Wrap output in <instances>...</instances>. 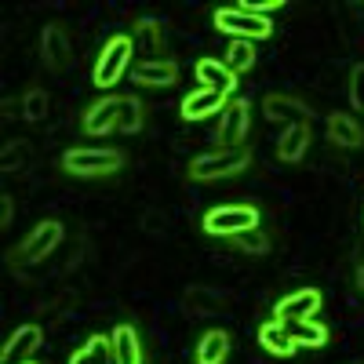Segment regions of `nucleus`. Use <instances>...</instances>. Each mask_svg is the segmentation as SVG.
<instances>
[{
    "label": "nucleus",
    "instance_id": "obj_1",
    "mask_svg": "<svg viewBox=\"0 0 364 364\" xmlns=\"http://www.w3.org/2000/svg\"><path fill=\"white\" fill-rule=\"evenodd\" d=\"M132 55H135V37L128 33H117L102 44L99 58H95V73H91V80H95V87H113L120 77L128 73L132 66Z\"/></svg>",
    "mask_w": 364,
    "mask_h": 364
},
{
    "label": "nucleus",
    "instance_id": "obj_2",
    "mask_svg": "<svg viewBox=\"0 0 364 364\" xmlns=\"http://www.w3.org/2000/svg\"><path fill=\"white\" fill-rule=\"evenodd\" d=\"M215 29L219 33H230L233 41H266L273 33V22L266 15H252L240 4H230V8H219L215 11Z\"/></svg>",
    "mask_w": 364,
    "mask_h": 364
},
{
    "label": "nucleus",
    "instance_id": "obj_3",
    "mask_svg": "<svg viewBox=\"0 0 364 364\" xmlns=\"http://www.w3.org/2000/svg\"><path fill=\"white\" fill-rule=\"evenodd\" d=\"M259 230V211L252 204H219L204 215V233L211 237H240Z\"/></svg>",
    "mask_w": 364,
    "mask_h": 364
},
{
    "label": "nucleus",
    "instance_id": "obj_4",
    "mask_svg": "<svg viewBox=\"0 0 364 364\" xmlns=\"http://www.w3.org/2000/svg\"><path fill=\"white\" fill-rule=\"evenodd\" d=\"M248 149H211L190 161V178L197 182H215V178H230L237 171L248 168Z\"/></svg>",
    "mask_w": 364,
    "mask_h": 364
},
{
    "label": "nucleus",
    "instance_id": "obj_5",
    "mask_svg": "<svg viewBox=\"0 0 364 364\" xmlns=\"http://www.w3.org/2000/svg\"><path fill=\"white\" fill-rule=\"evenodd\" d=\"M124 157L117 149H91V146H77V149H66L63 157V168L70 175H80V178H91V175H113L120 171Z\"/></svg>",
    "mask_w": 364,
    "mask_h": 364
},
{
    "label": "nucleus",
    "instance_id": "obj_6",
    "mask_svg": "<svg viewBox=\"0 0 364 364\" xmlns=\"http://www.w3.org/2000/svg\"><path fill=\"white\" fill-rule=\"evenodd\" d=\"M58 245H63V223L44 219L41 226H33V233L22 240V248L11 255V262H18V266H26V262H41V259L51 255Z\"/></svg>",
    "mask_w": 364,
    "mask_h": 364
},
{
    "label": "nucleus",
    "instance_id": "obj_7",
    "mask_svg": "<svg viewBox=\"0 0 364 364\" xmlns=\"http://www.w3.org/2000/svg\"><path fill=\"white\" fill-rule=\"evenodd\" d=\"M248 128H252V109H248V102H245V99L230 102V106L219 113V132H215L219 149H240V142L248 139Z\"/></svg>",
    "mask_w": 364,
    "mask_h": 364
},
{
    "label": "nucleus",
    "instance_id": "obj_8",
    "mask_svg": "<svg viewBox=\"0 0 364 364\" xmlns=\"http://www.w3.org/2000/svg\"><path fill=\"white\" fill-rule=\"evenodd\" d=\"M317 310H321V291L317 288H299L273 306V317L284 321V324H295V321H314Z\"/></svg>",
    "mask_w": 364,
    "mask_h": 364
},
{
    "label": "nucleus",
    "instance_id": "obj_9",
    "mask_svg": "<svg viewBox=\"0 0 364 364\" xmlns=\"http://www.w3.org/2000/svg\"><path fill=\"white\" fill-rule=\"evenodd\" d=\"M41 58H44V66L55 70V73H63L70 66L73 48H70V37H66L63 26H44V33H41Z\"/></svg>",
    "mask_w": 364,
    "mask_h": 364
},
{
    "label": "nucleus",
    "instance_id": "obj_10",
    "mask_svg": "<svg viewBox=\"0 0 364 364\" xmlns=\"http://www.w3.org/2000/svg\"><path fill=\"white\" fill-rule=\"evenodd\" d=\"M41 343H44V336H41V328H37V324H22V328H15V336L4 343L0 364H26L29 357L41 350Z\"/></svg>",
    "mask_w": 364,
    "mask_h": 364
},
{
    "label": "nucleus",
    "instance_id": "obj_11",
    "mask_svg": "<svg viewBox=\"0 0 364 364\" xmlns=\"http://www.w3.org/2000/svg\"><path fill=\"white\" fill-rule=\"evenodd\" d=\"M262 109H266L269 120H277V124H284V128L310 124V109L302 106V102H295V99H288V95H266L262 99Z\"/></svg>",
    "mask_w": 364,
    "mask_h": 364
},
{
    "label": "nucleus",
    "instance_id": "obj_12",
    "mask_svg": "<svg viewBox=\"0 0 364 364\" xmlns=\"http://www.w3.org/2000/svg\"><path fill=\"white\" fill-rule=\"evenodd\" d=\"M197 80H200V87L223 91L226 99L237 91V73L226 63H219V58H200V63H197Z\"/></svg>",
    "mask_w": 364,
    "mask_h": 364
},
{
    "label": "nucleus",
    "instance_id": "obj_13",
    "mask_svg": "<svg viewBox=\"0 0 364 364\" xmlns=\"http://www.w3.org/2000/svg\"><path fill=\"white\" fill-rule=\"evenodd\" d=\"M259 343H262V350L266 353H273V357H291L295 350H299V343H295V336H291V328L284 324V321H266L262 328H259Z\"/></svg>",
    "mask_w": 364,
    "mask_h": 364
},
{
    "label": "nucleus",
    "instance_id": "obj_14",
    "mask_svg": "<svg viewBox=\"0 0 364 364\" xmlns=\"http://www.w3.org/2000/svg\"><path fill=\"white\" fill-rule=\"evenodd\" d=\"M226 106H230V102H226L223 91L200 87V91H190V95L182 99V117H186V120H204V117L219 113V109H226Z\"/></svg>",
    "mask_w": 364,
    "mask_h": 364
},
{
    "label": "nucleus",
    "instance_id": "obj_15",
    "mask_svg": "<svg viewBox=\"0 0 364 364\" xmlns=\"http://www.w3.org/2000/svg\"><path fill=\"white\" fill-rule=\"evenodd\" d=\"M132 77L146 87H168L178 80V66L171 63V58H146V63H139L132 70Z\"/></svg>",
    "mask_w": 364,
    "mask_h": 364
},
{
    "label": "nucleus",
    "instance_id": "obj_16",
    "mask_svg": "<svg viewBox=\"0 0 364 364\" xmlns=\"http://www.w3.org/2000/svg\"><path fill=\"white\" fill-rule=\"evenodd\" d=\"M117 120H120V99H102L84 113V132L87 135H109V132H117Z\"/></svg>",
    "mask_w": 364,
    "mask_h": 364
},
{
    "label": "nucleus",
    "instance_id": "obj_17",
    "mask_svg": "<svg viewBox=\"0 0 364 364\" xmlns=\"http://www.w3.org/2000/svg\"><path fill=\"white\" fill-rule=\"evenodd\" d=\"M310 149V124H295V128H284L281 139H277V157L284 164H299Z\"/></svg>",
    "mask_w": 364,
    "mask_h": 364
},
{
    "label": "nucleus",
    "instance_id": "obj_18",
    "mask_svg": "<svg viewBox=\"0 0 364 364\" xmlns=\"http://www.w3.org/2000/svg\"><path fill=\"white\" fill-rule=\"evenodd\" d=\"M109 339H113V360H117V364H142L139 331H135L132 324H117Z\"/></svg>",
    "mask_w": 364,
    "mask_h": 364
},
{
    "label": "nucleus",
    "instance_id": "obj_19",
    "mask_svg": "<svg viewBox=\"0 0 364 364\" xmlns=\"http://www.w3.org/2000/svg\"><path fill=\"white\" fill-rule=\"evenodd\" d=\"M328 139L336 146L357 149V146H364V128L357 124L353 117H346V113H331L328 117Z\"/></svg>",
    "mask_w": 364,
    "mask_h": 364
},
{
    "label": "nucleus",
    "instance_id": "obj_20",
    "mask_svg": "<svg viewBox=\"0 0 364 364\" xmlns=\"http://www.w3.org/2000/svg\"><path fill=\"white\" fill-rule=\"evenodd\" d=\"M197 364H223L226 357H230V336L223 328H211V331H204L200 336V343H197Z\"/></svg>",
    "mask_w": 364,
    "mask_h": 364
},
{
    "label": "nucleus",
    "instance_id": "obj_21",
    "mask_svg": "<svg viewBox=\"0 0 364 364\" xmlns=\"http://www.w3.org/2000/svg\"><path fill=\"white\" fill-rule=\"evenodd\" d=\"M135 48L157 55L164 48V26L157 18H139V26H135Z\"/></svg>",
    "mask_w": 364,
    "mask_h": 364
},
{
    "label": "nucleus",
    "instance_id": "obj_22",
    "mask_svg": "<svg viewBox=\"0 0 364 364\" xmlns=\"http://www.w3.org/2000/svg\"><path fill=\"white\" fill-rule=\"evenodd\" d=\"M288 328H291V336H295L299 346L317 350V346L328 343V328H324L321 321H295V324H288Z\"/></svg>",
    "mask_w": 364,
    "mask_h": 364
},
{
    "label": "nucleus",
    "instance_id": "obj_23",
    "mask_svg": "<svg viewBox=\"0 0 364 364\" xmlns=\"http://www.w3.org/2000/svg\"><path fill=\"white\" fill-rule=\"evenodd\" d=\"M223 63H226L233 73H245V70H252V63H255V44H252V41H233Z\"/></svg>",
    "mask_w": 364,
    "mask_h": 364
},
{
    "label": "nucleus",
    "instance_id": "obj_24",
    "mask_svg": "<svg viewBox=\"0 0 364 364\" xmlns=\"http://www.w3.org/2000/svg\"><path fill=\"white\" fill-rule=\"evenodd\" d=\"M186 306H190L193 314H215V310L223 306V295L197 284V288H190V291H186Z\"/></svg>",
    "mask_w": 364,
    "mask_h": 364
},
{
    "label": "nucleus",
    "instance_id": "obj_25",
    "mask_svg": "<svg viewBox=\"0 0 364 364\" xmlns=\"http://www.w3.org/2000/svg\"><path fill=\"white\" fill-rule=\"evenodd\" d=\"M139 128H142V106H139V99H120V120H117V132L132 135V132H139Z\"/></svg>",
    "mask_w": 364,
    "mask_h": 364
},
{
    "label": "nucleus",
    "instance_id": "obj_26",
    "mask_svg": "<svg viewBox=\"0 0 364 364\" xmlns=\"http://www.w3.org/2000/svg\"><path fill=\"white\" fill-rule=\"evenodd\" d=\"M22 113H26V120H44L48 117V91L29 87L22 95Z\"/></svg>",
    "mask_w": 364,
    "mask_h": 364
},
{
    "label": "nucleus",
    "instance_id": "obj_27",
    "mask_svg": "<svg viewBox=\"0 0 364 364\" xmlns=\"http://www.w3.org/2000/svg\"><path fill=\"white\" fill-rule=\"evenodd\" d=\"M29 161V142H8L4 154H0V168L4 171H18Z\"/></svg>",
    "mask_w": 364,
    "mask_h": 364
},
{
    "label": "nucleus",
    "instance_id": "obj_28",
    "mask_svg": "<svg viewBox=\"0 0 364 364\" xmlns=\"http://www.w3.org/2000/svg\"><path fill=\"white\" fill-rule=\"evenodd\" d=\"M84 350H87L91 364H117V360H113V339H109V336H91Z\"/></svg>",
    "mask_w": 364,
    "mask_h": 364
},
{
    "label": "nucleus",
    "instance_id": "obj_29",
    "mask_svg": "<svg viewBox=\"0 0 364 364\" xmlns=\"http://www.w3.org/2000/svg\"><path fill=\"white\" fill-rule=\"evenodd\" d=\"M233 240H237V248H240V252H248V255H262V252H269V240H266L262 230H248V233H240V237H233Z\"/></svg>",
    "mask_w": 364,
    "mask_h": 364
},
{
    "label": "nucleus",
    "instance_id": "obj_30",
    "mask_svg": "<svg viewBox=\"0 0 364 364\" xmlns=\"http://www.w3.org/2000/svg\"><path fill=\"white\" fill-rule=\"evenodd\" d=\"M350 102L357 109H364V63L353 66V73H350Z\"/></svg>",
    "mask_w": 364,
    "mask_h": 364
},
{
    "label": "nucleus",
    "instance_id": "obj_31",
    "mask_svg": "<svg viewBox=\"0 0 364 364\" xmlns=\"http://www.w3.org/2000/svg\"><path fill=\"white\" fill-rule=\"evenodd\" d=\"M240 8L252 15H269V11H281L284 0H240Z\"/></svg>",
    "mask_w": 364,
    "mask_h": 364
},
{
    "label": "nucleus",
    "instance_id": "obj_32",
    "mask_svg": "<svg viewBox=\"0 0 364 364\" xmlns=\"http://www.w3.org/2000/svg\"><path fill=\"white\" fill-rule=\"evenodd\" d=\"M157 219H161L157 211H149V215H146V230H149V233H154V230H161V223H157Z\"/></svg>",
    "mask_w": 364,
    "mask_h": 364
},
{
    "label": "nucleus",
    "instance_id": "obj_33",
    "mask_svg": "<svg viewBox=\"0 0 364 364\" xmlns=\"http://www.w3.org/2000/svg\"><path fill=\"white\" fill-rule=\"evenodd\" d=\"M70 364H91V357H87V350H77V353L70 357Z\"/></svg>",
    "mask_w": 364,
    "mask_h": 364
},
{
    "label": "nucleus",
    "instance_id": "obj_34",
    "mask_svg": "<svg viewBox=\"0 0 364 364\" xmlns=\"http://www.w3.org/2000/svg\"><path fill=\"white\" fill-rule=\"evenodd\" d=\"M0 223H4V226L11 223V197H4V219H0Z\"/></svg>",
    "mask_w": 364,
    "mask_h": 364
},
{
    "label": "nucleus",
    "instance_id": "obj_35",
    "mask_svg": "<svg viewBox=\"0 0 364 364\" xmlns=\"http://www.w3.org/2000/svg\"><path fill=\"white\" fill-rule=\"evenodd\" d=\"M357 288H360V291H364V266H360V269H357Z\"/></svg>",
    "mask_w": 364,
    "mask_h": 364
},
{
    "label": "nucleus",
    "instance_id": "obj_36",
    "mask_svg": "<svg viewBox=\"0 0 364 364\" xmlns=\"http://www.w3.org/2000/svg\"><path fill=\"white\" fill-rule=\"evenodd\" d=\"M26 364H33V360H26Z\"/></svg>",
    "mask_w": 364,
    "mask_h": 364
}]
</instances>
